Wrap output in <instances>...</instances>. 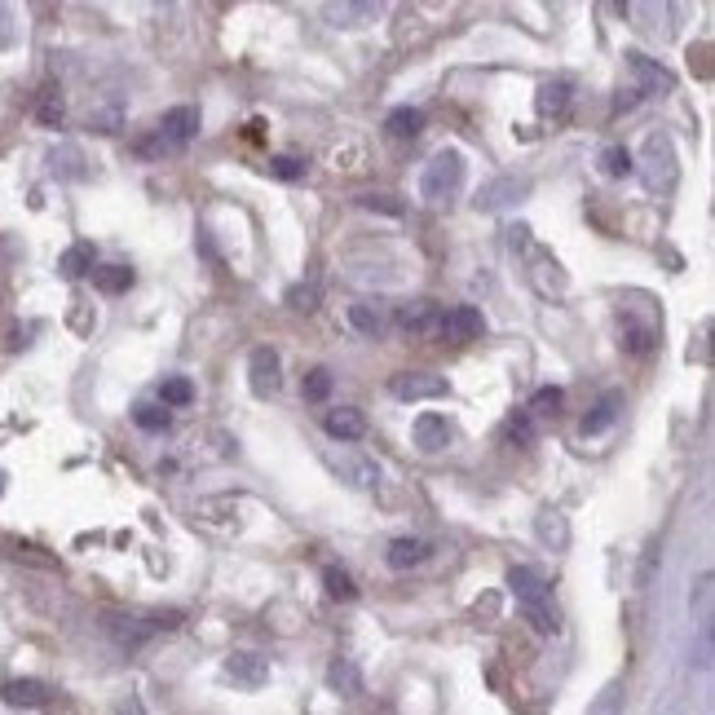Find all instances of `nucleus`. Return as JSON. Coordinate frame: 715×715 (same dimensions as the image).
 <instances>
[{"label":"nucleus","mask_w":715,"mask_h":715,"mask_svg":"<svg viewBox=\"0 0 715 715\" xmlns=\"http://www.w3.org/2000/svg\"><path fill=\"white\" fill-rule=\"evenodd\" d=\"M195 133H199V111H195V106H173V111L159 120L155 137H142L133 151L146 155V159H151V155H168V151H181V146H186Z\"/></svg>","instance_id":"f257e3e1"},{"label":"nucleus","mask_w":715,"mask_h":715,"mask_svg":"<svg viewBox=\"0 0 715 715\" xmlns=\"http://www.w3.org/2000/svg\"><path fill=\"white\" fill-rule=\"evenodd\" d=\"M464 186V155L455 151H437L429 164H424V177H420V195L429 199V204H442V199H451L455 190Z\"/></svg>","instance_id":"f03ea898"},{"label":"nucleus","mask_w":715,"mask_h":715,"mask_svg":"<svg viewBox=\"0 0 715 715\" xmlns=\"http://www.w3.org/2000/svg\"><path fill=\"white\" fill-rule=\"evenodd\" d=\"M106 636L115 640L120 649H142L146 640L155 632H164V627H173V618H137V614H106L102 618Z\"/></svg>","instance_id":"7ed1b4c3"},{"label":"nucleus","mask_w":715,"mask_h":715,"mask_svg":"<svg viewBox=\"0 0 715 715\" xmlns=\"http://www.w3.org/2000/svg\"><path fill=\"white\" fill-rule=\"evenodd\" d=\"M433 332L442 336L446 345H468V340H477L486 332V318H482V309H473V305H455V309H446V314H437Z\"/></svg>","instance_id":"20e7f679"},{"label":"nucleus","mask_w":715,"mask_h":715,"mask_svg":"<svg viewBox=\"0 0 715 715\" xmlns=\"http://www.w3.org/2000/svg\"><path fill=\"white\" fill-rule=\"evenodd\" d=\"M389 393L398 402H433V398H446L451 384L442 376H433V371H398V376L389 380Z\"/></svg>","instance_id":"39448f33"},{"label":"nucleus","mask_w":715,"mask_h":715,"mask_svg":"<svg viewBox=\"0 0 715 715\" xmlns=\"http://www.w3.org/2000/svg\"><path fill=\"white\" fill-rule=\"evenodd\" d=\"M327 464L340 473V482H349V486H358V490H371L380 482V468L367 460V455H358V451H349V446H340V455H327Z\"/></svg>","instance_id":"423d86ee"},{"label":"nucleus","mask_w":715,"mask_h":715,"mask_svg":"<svg viewBox=\"0 0 715 715\" xmlns=\"http://www.w3.org/2000/svg\"><path fill=\"white\" fill-rule=\"evenodd\" d=\"M226 680H234L239 689H261L270 680V663L261 654H252V649H234L226 658Z\"/></svg>","instance_id":"0eeeda50"},{"label":"nucleus","mask_w":715,"mask_h":715,"mask_svg":"<svg viewBox=\"0 0 715 715\" xmlns=\"http://www.w3.org/2000/svg\"><path fill=\"white\" fill-rule=\"evenodd\" d=\"M411 437H415V446H420L424 455H437V451H446V446H451V420H446V415H437V411H424V415H415Z\"/></svg>","instance_id":"6e6552de"},{"label":"nucleus","mask_w":715,"mask_h":715,"mask_svg":"<svg viewBox=\"0 0 715 715\" xmlns=\"http://www.w3.org/2000/svg\"><path fill=\"white\" fill-rule=\"evenodd\" d=\"M508 588L517 592L521 610H535V605H548V579H543L539 570H530V565H517V570L508 574Z\"/></svg>","instance_id":"1a4fd4ad"},{"label":"nucleus","mask_w":715,"mask_h":715,"mask_svg":"<svg viewBox=\"0 0 715 715\" xmlns=\"http://www.w3.org/2000/svg\"><path fill=\"white\" fill-rule=\"evenodd\" d=\"M252 393L256 398H270L274 389H279V354H274L270 345H261V349H252Z\"/></svg>","instance_id":"9d476101"},{"label":"nucleus","mask_w":715,"mask_h":715,"mask_svg":"<svg viewBox=\"0 0 715 715\" xmlns=\"http://www.w3.org/2000/svg\"><path fill=\"white\" fill-rule=\"evenodd\" d=\"M618 411H623V393L610 389V393H601L596 398V407L583 415V424H579V437H596V433H605L610 424L618 420Z\"/></svg>","instance_id":"9b49d317"},{"label":"nucleus","mask_w":715,"mask_h":715,"mask_svg":"<svg viewBox=\"0 0 715 715\" xmlns=\"http://www.w3.org/2000/svg\"><path fill=\"white\" fill-rule=\"evenodd\" d=\"M323 433L336 437V442H358V437L367 433V420H362L358 407H336L323 415Z\"/></svg>","instance_id":"f8f14e48"},{"label":"nucleus","mask_w":715,"mask_h":715,"mask_svg":"<svg viewBox=\"0 0 715 715\" xmlns=\"http://www.w3.org/2000/svg\"><path fill=\"white\" fill-rule=\"evenodd\" d=\"M530 190V181L526 177H499V181H490L486 190H477V199L473 204L482 208V212H490V208H504V204H512L517 195H526Z\"/></svg>","instance_id":"ddd939ff"},{"label":"nucleus","mask_w":715,"mask_h":715,"mask_svg":"<svg viewBox=\"0 0 715 715\" xmlns=\"http://www.w3.org/2000/svg\"><path fill=\"white\" fill-rule=\"evenodd\" d=\"M618 345H623L632 358H645L649 349L658 345V327L654 323H636V318H623V327H618Z\"/></svg>","instance_id":"4468645a"},{"label":"nucleus","mask_w":715,"mask_h":715,"mask_svg":"<svg viewBox=\"0 0 715 715\" xmlns=\"http://www.w3.org/2000/svg\"><path fill=\"white\" fill-rule=\"evenodd\" d=\"M627 67H632V76L640 80V89H645V93H658V89L671 93V84H676V80H671V71L658 67V62H649L645 53H627Z\"/></svg>","instance_id":"2eb2a0df"},{"label":"nucleus","mask_w":715,"mask_h":715,"mask_svg":"<svg viewBox=\"0 0 715 715\" xmlns=\"http://www.w3.org/2000/svg\"><path fill=\"white\" fill-rule=\"evenodd\" d=\"M429 557H433V543L429 539H407V535H402V539L389 543V565H393V570H415V565H424Z\"/></svg>","instance_id":"dca6fc26"},{"label":"nucleus","mask_w":715,"mask_h":715,"mask_svg":"<svg viewBox=\"0 0 715 715\" xmlns=\"http://www.w3.org/2000/svg\"><path fill=\"white\" fill-rule=\"evenodd\" d=\"M570 102H574V89H570L565 80H548V84L539 89V98H535V106H539L543 120H565Z\"/></svg>","instance_id":"f3484780"},{"label":"nucleus","mask_w":715,"mask_h":715,"mask_svg":"<svg viewBox=\"0 0 715 715\" xmlns=\"http://www.w3.org/2000/svg\"><path fill=\"white\" fill-rule=\"evenodd\" d=\"M384 133H389L393 142H415V137L424 133V111L420 106H398V111H389V120H384Z\"/></svg>","instance_id":"a211bd4d"},{"label":"nucleus","mask_w":715,"mask_h":715,"mask_svg":"<svg viewBox=\"0 0 715 715\" xmlns=\"http://www.w3.org/2000/svg\"><path fill=\"white\" fill-rule=\"evenodd\" d=\"M393 323H398L402 332H411V336L433 332V323H437V305H433V301H411V305H398Z\"/></svg>","instance_id":"6ab92c4d"},{"label":"nucleus","mask_w":715,"mask_h":715,"mask_svg":"<svg viewBox=\"0 0 715 715\" xmlns=\"http://www.w3.org/2000/svg\"><path fill=\"white\" fill-rule=\"evenodd\" d=\"M349 323H354L362 336H380L384 327H389V309L380 301H358V305H349Z\"/></svg>","instance_id":"aec40b11"},{"label":"nucleus","mask_w":715,"mask_h":715,"mask_svg":"<svg viewBox=\"0 0 715 715\" xmlns=\"http://www.w3.org/2000/svg\"><path fill=\"white\" fill-rule=\"evenodd\" d=\"M0 698H5L9 707H45L49 685H40V680H9V685L0 689Z\"/></svg>","instance_id":"412c9836"},{"label":"nucleus","mask_w":715,"mask_h":715,"mask_svg":"<svg viewBox=\"0 0 715 715\" xmlns=\"http://www.w3.org/2000/svg\"><path fill=\"white\" fill-rule=\"evenodd\" d=\"M93 287L106 296H120L133 287V270H128V265H98V270H93Z\"/></svg>","instance_id":"4be33fe9"},{"label":"nucleus","mask_w":715,"mask_h":715,"mask_svg":"<svg viewBox=\"0 0 715 715\" xmlns=\"http://www.w3.org/2000/svg\"><path fill=\"white\" fill-rule=\"evenodd\" d=\"M62 111H67V106H62V89H40V102H36V120L40 124H49V128H58L62 124Z\"/></svg>","instance_id":"5701e85b"},{"label":"nucleus","mask_w":715,"mask_h":715,"mask_svg":"<svg viewBox=\"0 0 715 715\" xmlns=\"http://www.w3.org/2000/svg\"><path fill=\"white\" fill-rule=\"evenodd\" d=\"M133 420H137V429H146V433H164L168 424H173V415H168V407H159V402H142V407L133 411Z\"/></svg>","instance_id":"b1692460"},{"label":"nucleus","mask_w":715,"mask_h":715,"mask_svg":"<svg viewBox=\"0 0 715 715\" xmlns=\"http://www.w3.org/2000/svg\"><path fill=\"white\" fill-rule=\"evenodd\" d=\"M58 270L67 274V279H80V274H93V248L89 243H76L67 256L58 261Z\"/></svg>","instance_id":"393cba45"},{"label":"nucleus","mask_w":715,"mask_h":715,"mask_svg":"<svg viewBox=\"0 0 715 715\" xmlns=\"http://www.w3.org/2000/svg\"><path fill=\"white\" fill-rule=\"evenodd\" d=\"M186 402H195V384L190 380H164V389H159V407H186Z\"/></svg>","instance_id":"a878e982"},{"label":"nucleus","mask_w":715,"mask_h":715,"mask_svg":"<svg viewBox=\"0 0 715 715\" xmlns=\"http://www.w3.org/2000/svg\"><path fill=\"white\" fill-rule=\"evenodd\" d=\"M323 583H327V596H332V601H354V596H358L354 579H349L345 570H336V565H327V570H323Z\"/></svg>","instance_id":"bb28decb"},{"label":"nucleus","mask_w":715,"mask_h":715,"mask_svg":"<svg viewBox=\"0 0 715 715\" xmlns=\"http://www.w3.org/2000/svg\"><path fill=\"white\" fill-rule=\"evenodd\" d=\"M301 393H305V402H327V393H332V371H327V367H314V371L305 376Z\"/></svg>","instance_id":"cd10ccee"},{"label":"nucleus","mask_w":715,"mask_h":715,"mask_svg":"<svg viewBox=\"0 0 715 715\" xmlns=\"http://www.w3.org/2000/svg\"><path fill=\"white\" fill-rule=\"evenodd\" d=\"M504 433H508V442H517V446L535 442V415H530V411H517V415H512V420L504 424Z\"/></svg>","instance_id":"c85d7f7f"},{"label":"nucleus","mask_w":715,"mask_h":715,"mask_svg":"<svg viewBox=\"0 0 715 715\" xmlns=\"http://www.w3.org/2000/svg\"><path fill=\"white\" fill-rule=\"evenodd\" d=\"M265 173L279 177V181H296V177H305V159H296V155H274L270 164H265Z\"/></svg>","instance_id":"c756f323"},{"label":"nucleus","mask_w":715,"mask_h":715,"mask_svg":"<svg viewBox=\"0 0 715 715\" xmlns=\"http://www.w3.org/2000/svg\"><path fill=\"white\" fill-rule=\"evenodd\" d=\"M539 539L543 543H552V548H565V521H561V512H543L539 517Z\"/></svg>","instance_id":"7c9ffc66"},{"label":"nucleus","mask_w":715,"mask_h":715,"mask_svg":"<svg viewBox=\"0 0 715 715\" xmlns=\"http://www.w3.org/2000/svg\"><path fill=\"white\" fill-rule=\"evenodd\" d=\"M561 402H565V393L548 384V389H539L535 398H530V407H526V411H530V415H557V411H561Z\"/></svg>","instance_id":"2f4dec72"},{"label":"nucleus","mask_w":715,"mask_h":715,"mask_svg":"<svg viewBox=\"0 0 715 715\" xmlns=\"http://www.w3.org/2000/svg\"><path fill=\"white\" fill-rule=\"evenodd\" d=\"M601 168H605V177H627L636 164H632V155H627L623 146H610V151L601 155Z\"/></svg>","instance_id":"473e14b6"},{"label":"nucleus","mask_w":715,"mask_h":715,"mask_svg":"<svg viewBox=\"0 0 715 715\" xmlns=\"http://www.w3.org/2000/svg\"><path fill=\"white\" fill-rule=\"evenodd\" d=\"M332 685L345 689V698H358V693H362V680H358V671L349 667V663H336L332 667Z\"/></svg>","instance_id":"72a5a7b5"},{"label":"nucleus","mask_w":715,"mask_h":715,"mask_svg":"<svg viewBox=\"0 0 715 715\" xmlns=\"http://www.w3.org/2000/svg\"><path fill=\"white\" fill-rule=\"evenodd\" d=\"M287 305H292V309H305V314H314V309H318V287H314V283L292 287V292H287Z\"/></svg>","instance_id":"f704fd0d"},{"label":"nucleus","mask_w":715,"mask_h":715,"mask_svg":"<svg viewBox=\"0 0 715 715\" xmlns=\"http://www.w3.org/2000/svg\"><path fill=\"white\" fill-rule=\"evenodd\" d=\"M614 711H618V685H610V689L601 693V702H596L592 715H614Z\"/></svg>","instance_id":"c9c22d12"},{"label":"nucleus","mask_w":715,"mask_h":715,"mask_svg":"<svg viewBox=\"0 0 715 715\" xmlns=\"http://www.w3.org/2000/svg\"><path fill=\"white\" fill-rule=\"evenodd\" d=\"M327 14H332V18H367L371 5H332Z\"/></svg>","instance_id":"e433bc0d"},{"label":"nucleus","mask_w":715,"mask_h":715,"mask_svg":"<svg viewBox=\"0 0 715 715\" xmlns=\"http://www.w3.org/2000/svg\"><path fill=\"white\" fill-rule=\"evenodd\" d=\"M362 208H384V212H393V217L402 212V204H389V195H362Z\"/></svg>","instance_id":"4c0bfd02"},{"label":"nucleus","mask_w":715,"mask_h":715,"mask_svg":"<svg viewBox=\"0 0 715 715\" xmlns=\"http://www.w3.org/2000/svg\"><path fill=\"white\" fill-rule=\"evenodd\" d=\"M261 128H265L261 120H252V124H248V142H261Z\"/></svg>","instance_id":"58836bf2"},{"label":"nucleus","mask_w":715,"mask_h":715,"mask_svg":"<svg viewBox=\"0 0 715 715\" xmlns=\"http://www.w3.org/2000/svg\"><path fill=\"white\" fill-rule=\"evenodd\" d=\"M0 490H5V477H0Z\"/></svg>","instance_id":"ea45409f"}]
</instances>
